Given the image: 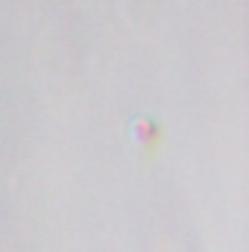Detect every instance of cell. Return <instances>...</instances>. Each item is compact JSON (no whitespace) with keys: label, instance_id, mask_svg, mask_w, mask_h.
I'll return each mask as SVG.
<instances>
[{"label":"cell","instance_id":"6da1fadb","mask_svg":"<svg viewBox=\"0 0 249 252\" xmlns=\"http://www.w3.org/2000/svg\"><path fill=\"white\" fill-rule=\"evenodd\" d=\"M132 138H135L141 147H153V144L158 141V126L153 124V121H147V118H141V121L132 124Z\"/></svg>","mask_w":249,"mask_h":252}]
</instances>
